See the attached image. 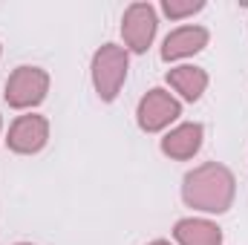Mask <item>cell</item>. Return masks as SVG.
<instances>
[{
	"label": "cell",
	"instance_id": "277c9868",
	"mask_svg": "<svg viewBox=\"0 0 248 245\" xmlns=\"http://www.w3.org/2000/svg\"><path fill=\"white\" fill-rule=\"evenodd\" d=\"M179 116H182V104L165 90H150L139 101V110H136L139 127L144 133H159V130L170 127V122H176Z\"/></svg>",
	"mask_w": 248,
	"mask_h": 245
},
{
	"label": "cell",
	"instance_id": "5b68a950",
	"mask_svg": "<svg viewBox=\"0 0 248 245\" xmlns=\"http://www.w3.org/2000/svg\"><path fill=\"white\" fill-rule=\"evenodd\" d=\"M156 26H159V20H156V9L150 3H133V6H127V12H124V17H122V38H124V44H127V49L147 52V46L156 38Z\"/></svg>",
	"mask_w": 248,
	"mask_h": 245
},
{
	"label": "cell",
	"instance_id": "7c38bea8",
	"mask_svg": "<svg viewBox=\"0 0 248 245\" xmlns=\"http://www.w3.org/2000/svg\"><path fill=\"white\" fill-rule=\"evenodd\" d=\"M150 245H170L168 240H156V243H150Z\"/></svg>",
	"mask_w": 248,
	"mask_h": 245
},
{
	"label": "cell",
	"instance_id": "ba28073f",
	"mask_svg": "<svg viewBox=\"0 0 248 245\" xmlns=\"http://www.w3.org/2000/svg\"><path fill=\"white\" fill-rule=\"evenodd\" d=\"M202 147V124L196 122H185L179 127H173L165 138H162V153L176 159V162H185L193 159Z\"/></svg>",
	"mask_w": 248,
	"mask_h": 245
},
{
	"label": "cell",
	"instance_id": "9c48e42d",
	"mask_svg": "<svg viewBox=\"0 0 248 245\" xmlns=\"http://www.w3.org/2000/svg\"><path fill=\"white\" fill-rule=\"evenodd\" d=\"M168 84L185 98V101H199L205 87H208V72L199 69V66H190V63H182V66H173L168 72Z\"/></svg>",
	"mask_w": 248,
	"mask_h": 245
},
{
	"label": "cell",
	"instance_id": "7a4b0ae2",
	"mask_svg": "<svg viewBox=\"0 0 248 245\" xmlns=\"http://www.w3.org/2000/svg\"><path fill=\"white\" fill-rule=\"evenodd\" d=\"M127 49L116 44H104L93 55V87L101 101H113L127 78Z\"/></svg>",
	"mask_w": 248,
	"mask_h": 245
},
{
	"label": "cell",
	"instance_id": "52a82bcc",
	"mask_svg": "<svg viewBox=\"0 0 248 245\" xmlns=\"http://www.w3.org/2000/svg\"><path fill=\"white\" fill-rule=\"evenodd\" d=\"M208 46V29L202 26H179L162 44V61H179L202 52Z\"/></svg>",
	"mask_w": 248,
	"mask_h": 245
},
{
	"label": "cell",
	"instance_id": "3957f363",
	"mask_svg": "<svg viewBox=\"0 0 248 245\" xmlns=\"http://www.w3.org/2000/svg\"><path fill=\"white\" fill-rule=\"evenodd\" d=\"M49 92V75L41 66H17L9 81H6V104L15 110H29L38 107Z\"/></svg>",
	"mask_w": 248,
	"mask_h": 245
},
{
	"label": "cell",
	"instance_id": "4fadbf2b",
	"mask_svg": "<svg viewBox=\"0 0 248 245\" xmlns=\"http://www.w3.org/2000/svg\"><path fill=\"white\" fill-rule=\"evenodd\" d=\"M17 245H32V243H17Z\"/></svg>",
	"mask_w": 248,
	"mask_h": 245
},
{
	"label": "cell",
	"instance_id": "8fae6325",
	"mask_svg": "<svg viewBox=\"0 0 248 245\" xmlns=\"http://www.w3.org/2000/svg\"><path fill=\"white\" fill-rule=\"evenodd\" d=\"M202 6H205L202 0H165V3H162L165 15H168V17H173V20H182V17H187V15L199 12Z\"/></svg>",
	"mask_w": 248,
	"mask_h": 245
},
{
	"label": "cell",
	"instance_id": "8992f818",
	"mask_svg": "<svg viewBox=\"0 0 248 245\" xmlns=\"http://www.w3.org/2000/svg\"><path fill=\"white\" fill-rule=\"evenodd\" d=\"M46 141H49V122L44 116H17L6 133L9 150L23 153V156L44 150Z\"/></svg>",
	"mask_w": 248,
	"mask_h": 245
},
{
	"label": "cell",
	"instance_id": "30bf717a",
	"mask_svg": "<svg viewBox=\"0 0 248 245\" xmlns=\"http://www.w3.org/2000/svg\"><path fill=\"white\" fill-rule=\"evenodd\" d=\"M179 245H222V231L208 219H179L173 228Z\"/></svg>",
	"mask_w": 248,
	"mask_h": 245
},
{
	"label": "cell",
	"instance_id": "6da1fadb",
	"mask_svg": "<svg viewBox=\"0 0 248 245\" xmlns=\"http://www.w3.org/2000/svg\"><path fill=\"white\" fill-rule=\"evenodd\" d=\"M234 173L225 165L208 162L193 168L182 182V199L187 208L202 211V214H225L234 202Z\"/></svg>",
	"mask_w": 248,
	"mask_h": 245
}]
</instances>
